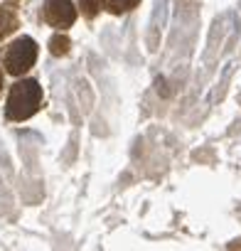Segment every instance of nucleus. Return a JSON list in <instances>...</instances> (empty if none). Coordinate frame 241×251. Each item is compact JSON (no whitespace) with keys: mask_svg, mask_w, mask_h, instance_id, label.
Returning <instances> with one entry per match:
<instances>
[{"mask_svg":"<svg viewBox=\"0 0 241 251\" xmlns=\"http://www.w3.org/2000/svg\"><path fill=\"white\" fill-rule=\"evenodd\" d=\"M0 91H3V74H0Z\"/></svg>","mask_w":241,"mask_h":251,"instance_id":"nucleus-8","label":"nucleus"},{"mask_svg":"<svg viewBox=\"0 0 241 251\" xmlns=\"http://www.w3.org/2000/svg\"><path fill=\"white\" fill-rule=\"evenodd\" d=\"M45 20L52 27L67 30L76 20V8H74L72 0H47L45 3Z\"/></svg>","mask_w":241,"mask_h":251,"instance_id":"nucleus-3","label":"nucleus"},{"mask_svg":"<svg viewBox=\"0 0 241 251\" xmlns=\"http://www.w3.org/2000/svg\"><path fill=\"white\" fill-rule=\"evenodd\" d=\"M18 27H20V20H18L15 10H10V8H0V40L8 37V35H13Z\"/></svg>","mask_w":241,"mask_h":251,"instance_id":"nucleus-4","label":"nucleus"},{"mask_svg":"<svg viewBox=\"0 0 241 251\" xmlns=\"http://www.w3.org/2000/svg\"><path fill=\"white\" fill-rule=\"evenodd\" d=\"M35 62H37V42L32 37H18L3 54L5 72L13 74V76L27 74Z\"/></svg>","mask_w":241,"mask_h":251,"instance_id":"nucleus-2","label":"nucleus"},{"mask_svg":"<svg viewBox=\"0 0 241 251\" xmlns=\"http://www.w3.org/2000/svg\"><path fill=\"white\" fill-rule=\"evenodd\" d=\"M79 8H81V15L84 18H96L103 8V0H79Z\"/></svg>","mask_w":241,"mask_h":251,"instance_id":"nucleus-7","label":"nucleus"},{"mask_svg":"<svg viewBox=\"0 0 241 251\" xmlns=\"http://www.w3.org/2000/svg\"><path fill=\"white\" fill-rule=\"evenodd\" d=\"M69 47H72V42H69L67 35H54V37L49 40V52H52L54 57H64V54L69 52Z\"/></svg>","mask_w":241,"mask_h":251,"instance_id":"nucleus-6","label":"nucleus"},{"mask_svg":"<svg viewBox=\"0 0 241 251\" xmlns=\"http://www.w3.org/2000/svg\"><path fill=\"white\" fill-rule=\"evenodd\" d=\"M42 106V86L35 79H23L18 84H13L10 94H8V106H5V116L10 121H27L30 116H35Z\"/></svg>","mask_w":241,"mask_h":251,"instance_id":"nucleus-1","label":"nucleus"},{"mask_svg":"<svg viewBox=\"0 0 241 251\" xmlns=\"http://www.w3.org/2000/svg\"><path fill=\"white\" fill-rule=\"evenodd\" d=\"M106 3V8L113 13V15H120V13H128V10H133L141 0H103Z\"/></svg>","mask_w":241,"mask_h":251,"instance_id":"nucleus-5","label":"nucleus"}]
</instances>
